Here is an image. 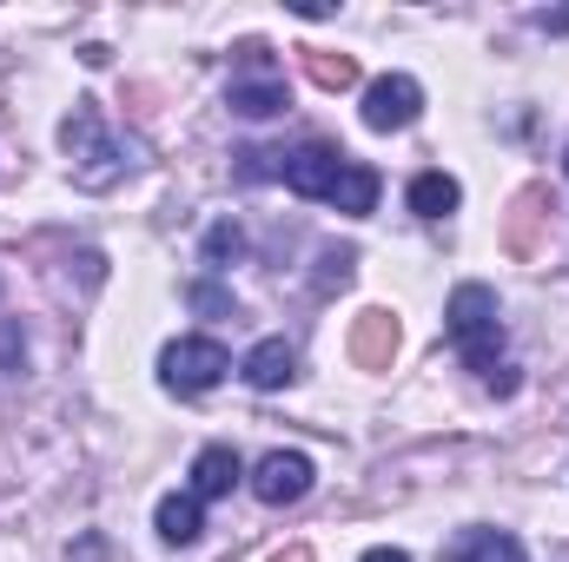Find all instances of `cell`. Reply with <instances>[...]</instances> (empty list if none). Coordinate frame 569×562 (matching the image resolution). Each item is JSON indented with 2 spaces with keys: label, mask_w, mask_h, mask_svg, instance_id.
Listing matches in <instances>:
<instances>
[{
  "label": "cell",
  "mask_w": 569,
  "mask_h": 562,
  "mask_svg": "<svg viewBox=\"0 0 569 562\" xmlns=\"http://www.w3.org/2000/svg\"><path fill=\"white\" fill-rule=\"evenodd\" d=\"M60 145H67V165H73V185H80V192H107V185L133 165V145L107 133V120H100L93 100H80V107L60 120Z\"/></svg>",
  "instance_id": "6da1fadb"
},
{
  "label": "cell",
  "mask_w": 569,
  "mask_h": 562,
  "mask_svg": "<svg viewBox=\"0 0 569 562\" xmlns=\"http://www.w3.org/2000/svg\"><path fill=\"white\" fill-rule=\"evenodd\" d=\"M443 331L457 344V358L470 371H497V351H503V311H497V291L490 284H457L450 304H443Z\"/></svg>",
  "instance_id": "7a4b0ae2"
},
{
  "label": "cell",
  "mask_w": 569,
  "mask_h": 562,
  "mask_svg": "<svg viewBox=\"0 0 569 562\" xmlns=\"http://www.w3.org/2000/svg\"><path fill=\"white\" fill-rule=\"evenodd\" d=\"M226 371H232V358H226V344H212V338H179V344L159 351V384L179 391V398H206V391H219Z\"/></svg>",
  "instance_id": "3957f363"
},
{
  "label": "cell",
  "mask_w": 569,
  "mask_h": 562,
  "mask_svg": "<svg viewBox=\"0 0 569 562\" xmlns=\"http://www.w3.org/2000/svg\"><path fill=\"white\" fill-rule=\"evenodd\" d=\"M418 113H425V87L411 73H385L365 87V127L371 133H405V127H418Z\"/></svg>",
  "instance_id": "277c9868"
},
{
  "label": "cell",
  "mask_w": 569,
  "mask_h": 562,
  "mask_svg": "<svg viewBox=\"0 0 569 562\" xmlns=\"http://www.w3.org/2000/svg\"><path fill=\"white\" fill-rule=\"evenodd\" d=\"M311 456L305 450H272V456H259V470H252V496L259 503H272V510H284V503H305V490H311Z\"/></svg>",
  "instance_id": "5b68a950"
},
{
  "label": "cell",
  "mask_w": 569,
  "mask_h": 562,
  "mask_svg": "<svg viewBox=\"0 0 569 562\" xmlns=\"http://www.w3.org/2000/svg\"><path fill=\"white\" fill-rule=\"evenodd\" d=\"M338 172H345V152L325 145V140H305L298 152H284V185H291L298 199H331Z\"/></svg>",
  "instance_id": "8992f818"
},
{
  "label": "cell",
  "mask_w": 569,
  "mask_h": 562,
  "mask_svg": "<svg viewBox=\"0 0 569 562\" xmlns=\"http://www.w3.org/2000/svg\"><path fill=\"white\" fill-rule=\"evenodd\" d=\"M398 358V318L391 311H358L351 324V364L358 371H391Z\"/></svg>",
  "instance_id": "52a82bcc"
},
{
  "label": "cell",
  "mask_w": 569,
  "mask_h": 562,
  "mask_svg": "<svg viewBox=\"0 0 569 562\" xmlns=\"http://www.w3.org/2000/svg\"><path fill=\"white\" fill-rule=\"evenodd\" d=\"M246 476V463H239V450L232 443H206L199 456H192V496L199 503H212V496H232V483Z\"/></svg>",
  "instance_id": "ba28073f"
},
{
  "label": "cell",
  "mask_w": 569,
  "mask_h": 562,
  "mask_svg": "<svg viewBox=\"0 0 569 562\" xmlns=\"http://www.w3.org/2000/svg\"><path fill=\"white\" fill-rule=\"evenodd\" d=\"M239 371H246V384H252V391H284V384L298 378V358H291V344H284V338H266V344H252V351H246V364H239Z\"/></svg>",
  "instance_id": "9c48e42d"
},
{
  "label": "cell",
  "mask_w": 569,
  "mask_h": 562,
  "mask_svg": "<svg viewBox=\"0 0 569 562\" xmlns=\"http://www.w3.org/2000/svg\"><path fill=\"white\" fill-rule=\"evenodd\" d=\"M152 523H159V536L166 543H199V530H206V503L192 496V490H172V496H159V510H152Z\"/></svg>",
  "instance_id": "30bf717a"
},
{
  "label": "cell",
  "mask_w": 569,
  "mask_h": 562,
  "mask_svg": "<svg viewBox=\"0 0 569 562\" xmlns=\"http://www.w3.org/2000/svg\"><path fill=\"white\" fill-rule=\"evenodd\" d=\"M443 562H530V556L510 530H463V536H450Z\"/></svg>",
  "instance_id": "8fae6325"
},
{
  "label": "cell",
  "mask_w": 569,
  "mask_h": 562,
  "mask_svg": "<svg viewBox=\"0 0 569 562\" xmlns=\"http://www.w3.org/2000/svg\"><path fill=\"white\" fill-rule=\"evenodd\" d=\"M378 192H385V179H378L371 165L345 159V172H338V185H331V205L351 212V219H371V212H378Z\"/></svg>",
  "instance_id": "7c38bea8"
},
{
  "label": "cell",
  "mask_w": 569,
  "mask_h": 562,
  "mask_svg": "<svg viewBox=\"0 0 569 562\" xmlns=\"http://www.w3.org/2000/svg\"><path fill=\"white\" fill-rule=\"evenodd\" d=\"M226 107H232V113H246V120H272V113H284L291 100H284V80H279V73H259V80H232Z\"/></svg>",
  "instance_id": "4fadbf2b"
},
{
  "label": "cell",
  "mask_w": 569,
  "mask_h": 562,
  "mask_svg": "<svg viewBox=\"0 0 569 562\" xmlns=\"http://www.w3.org/2000/svg\"><path fill=\"white\" fill-rule=\"evenodd\" d=\"M405 199H411V212H418V219H450V212L463 205V185H457L450 172H418Z\"/></svg>",
  "instance_id": "5bb4252c"
},
{
  "label": "cell",
  "mask_w": 569,
  "mask_h": 562,
  "mask_svg": "<svg viewBox=\"0 0 569 562\" xmlns=\"http://www.w3.org/2000/svg\"><path fill=\"white\" fill-rule=\"evenodd\" d=\"M305 73H311V87H325V93H345V87H358V60H351V53L305 47Z\"/></svg>",
  "instance_id": "9a60e30c"
},
{
  "label": "cell",
  "mask_w": 569,
  "mask_h": 562,
  "mask_svg": "<svg viewBox=\"0 0 569 562\" xmlns=\"http://www.w3.org/2000/svg\"><path fill=\"white\" fill-rule=\"evenodd\" d=\"M543 205H550V185H523V192H517V205H510V252H517V259L537 252V245H530V225L543 219Z\"/></svg>",
  "instance_id": "2e32d148"
},
{
  "label": "cell",
  "mask_w": 569,
  "mask_h": 562,
  "mask_svg": "<svg viewBox=\"0 0 569 562\" xmlns=\"http://www.w3.org/2000/svg\"><path fill=\"white\" fill-rule=\"evenodd\" d=\"M239 252H246V232H239L232 219H219V225L206 232V265H212V272H226V265H232Z\"/></svg>",
  "instance_id": "e0dca14e"
},
{
  "label": "cell",
  "mask_w": 569,
  "mask_h": 562,
  "mask_svg": "<svg viewBox=\"0 0 569 562\" xmlns=\"http://www.w3.org/2000/svg\"><path fill=\"white\" fill-rule=\"evenodd\" d=\"M351 272H358V252H351V245L325 252V259H318V291H345V284H351Z\"/></svg>",
  "instance_id": "ac0fdd59"
},
{
  "label": "cell",
  "mask_w": 569,
  "mask_h": 562,
  "mask_svg": "<svg viewBox=\"0 0 569 562\" xmlns=\"http://www.w3.org/2000/svg\"><path fill=\"white\" fill-rule=\"evenodd\" d=\"M272 172L284 179V152H259V145L239 152V179H272Z\"/></svg>",
  "instance_id": "d6986e66"
},
{
  "label": "cell",
  "mask_w": 569,
  "mask_h": 562,
  "mask_svg": "<svg viewBox=\"0 0 569 562\" xmlns=\"http://www.w3.org/2000/svg\"><path fill=\"white\" fill-rule=\"evenodd\" d=\"M192 304H199V311H232V298H226L219 284H192Z\"/></svg>",
  "instance_id": "ffe728a7"
},
{
  "label": "cell",
  "mask_w": 569,
  "mask_h": 562,
  "mask_svg": "<svg viewBox=\"0 0 569 562\" xmlns=\"http://www.w3.org/2000/svg\"><path fill=\"white\" fill-rule=\"evenodd\" d=\"M483 384H490V391H497V398H510V391H517V371H510V364H497V371H490V378H483Z\"/></svg>",
  "instance_id": "44dd1931"
},
{
  "label": "cell",
  "mask_w": 569,
  "mask_h": 562,
  "mask_svg": "<svg viewBox=\"0 0 569 562\" xmlns=\"http://www.w3.org/2000/svg\"><path fill=\"white\" fill-rule=\"evenodd\" d=\"M537 27H543V33H569V7H557V13H537Z\"/></svg>",
  "instance_id": "7402d4cb"
},
{
  "label": "cell",
  "mask_w": 569,
  "mask_h": 562,
  "mask_svg": "<svg viewBox=\"0 0 569 562\" xmlns=\"http://www.w3.org/2000/svg\"><path fill=\"white\" fill-rule=\"evenodd\" d=\"M358 562H411V556H405V550H365Z\"/></svg>",
  "instance_id": "603a6c76"
},
{
  "label": "cell",
  "mask_w": 569,
  "mask_h": 562,
  "mask_svg": "<svg viewBox=\"0 0 569 562\" xmlns=\"http://www.w3.org/2000/svg\"><path fill=\"white\" fill-rule=\"evenodd\" d=\"M272 562H318V556H311L305 543H291V550H279V556H272Z\"/></svg>",
  "instance_id": "cb8c5ba5"
},
{
  "label": "cell",
  "mask_w": 569,
  "mask_h": 562,
  "mask_svg": "<svg viewBox=\"0 0 569 562\" xmlns=\"http://www.w3.org/2000/svg\"><path fill=\"white\" fill-rule=\"evenodd\" d=\"M563 165H569V159H563Z\"/></svg>",
  "instance_id": "d4e9b609"
}]
</instances>
